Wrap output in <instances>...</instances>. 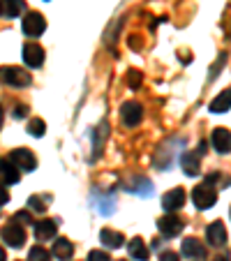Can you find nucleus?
<instances>
[{
    "label": "nucleus",
    "mask_w": 231,
    "mask_h": 261,
    "mask_svg": "<svg viewBox=\"0 0 231 261\" xmlns=\"http://www.w3.org/2000/svg\"><path fill=\"white\" fill-rule=\"evenodd\" d=\"M44 56H46L44 49L40 44H35V42H28L23 46V63L28 67H42L44 65Z\"/></svg>",
    "instance_id": "10"
},
{
    "label": "nucleus",
    "mask_w": 231,
    "mask_h": 261,
    "mask_svg": "<svg viewBox=\"0 0 231 261\" xmlns=\"http://www.w3.org/2000/svg\"><path fill=\"white\" fill-rule=\"evenodd\" d=\"M192 201H194V206H197L199 211H208L211 206H215L217 192H215V188H213V182L206 180L192 190Z\"/></svg>",
    "instance_id": "2"
},
{
    "label": "nucleus",
    "mask_w": 231,
    "mask_h": 261,
    "mask_svg": "<svg viewBox=\"0 0 231 261\" xmlns=\"http://www.w3.org/2000/svg\"><path fill=\"white\" fill-rule=\"evenodd\" d=\"M181 252L185 256H190V259H206V247L197 238H185L181 245Z\"/></svg>",
    "instance_id": "13"
},
{
    "label": "nucleus",
    "mask_w": 231,
    "mask_h": 261,
    "mask_svg": "<svg viewBox=\"0 0 231 261\" xmlns=\"http://www.w3.org/2000/svg\"><path fill=\"white\" fill-rule=\"evenodd\" d=\"M181 167H183V171H185L187 176H197V173L201 171V167H199V155L185 153L183 155V160H181Z\"/></svg>",
    "instance_id": "20"
},
{
    "label": "nucleus",
    "mask_w": 231,
    "mask_h": 261,
    "mask_svg": "<svg viewBox=\"0 0 231 261\" xmlns=\"http://www.w3.org/2000/svg\"><path fill=\"white\" fill-rule=\"evenodd\" d=\"M3 123H5V111H3V107H0V129H3Z\"/></svg>",
    "instance_id": "34"
},
{
    "label": "nucleus",
    "mask_w": 231,
    "mask_h": 261,
    "mask_svg": "<svg viewBox=\"0 0 231 261\" xmlns=\"http://www.w3.org/2000/svg\"><path fill=\"white\" fill-rule=\"evenodd\" d=\"M44 129H46V123L42 118H33L28 123V132L33 134V137H42V134H44Z\"/></svg>",
    "instance_id": "24"
},
{
    "label": "nucleus",
    "mask_w": 231,
    "mask_h": 261,
    "mask_svg": "<svg viewBox=\"0 0 231 261\" xmlns=\"http://www.w3.org/2000/svg\"><path fill=\"white\" fill-rule=\"evenodd\" d=\"M215 261H231V259H229V256H217Z\"/></svg>",
    "instance_id": "36"
},
{
    "label": "nucleus",
    "mask_w": 231,
    "mask_h": 261,
    "mask_svg": "<svg viewBox=\"0 0 231 261\" xmlns=\"http://www.w3.org/2000/svg\"><path fill=\"white\" fill-rule=\"evenodd\" d=\"M46 30V19L40 14V12H28L23 19V33L28 37H40Z\"/></svg>",
    "instance_id": "5"
},
{
    "label": "nucleus",
    "mask_w": 231,
    "mask_h": 261,
    "mask_svg": "<svg viewBox=\"0 0 231 261\" xmlns=\"http://www.w3.org/2000/svg\"><path fill=\"white\" fill-rule=\"evenodd\" d=\"M49 252H46V247H42V245H35V247H30V252H28V261H49Z\"/></svg>",
    "instance_id": "22"
},
{
    "label": "nucleus",
    "mask_w": 231,
    "mask_h": 261,
    "mask_svg": "<svg viewBox=\"0 0 231 261\" xmlns=\"http://www.w3.org/2000/svg\"><path fill=\"white\" fill-rule=\"evenodd\" d=\"M130 46H132L134 51L141 49V40H137V35H132V40H130Z\"/></svg>",
    "instance_id": "33"
},
{
    "label": "nucleus",
    "mask_w": 231,
    "mask_h": 261,
    "mask_svg": "<svg viewBox=\"0 0 231 261\" xmlns=\"http://www.w3.org/2000/svg\"><path fill=\"white\" fill-rule=\"evenodd\" d=\"M5 259H7V254H5V250L0 247V261H5Z\"/></svg>",
    "instance_id": "35"
},
{
    "label": "nucleus",
    "mask_w": 231,
    "mask_h": 261,
    "mask_svg": "<svg viewBox=\"0 0 231 261\" xmlns=\"http://www.w3.org/2000/svg\"><path fill=\"white\" fill-rule=\"evenodd\" d=\"M0 14H3V0H0Z\"/></svg>",
    "instance_id": "37"
},
{
    "label": "nucleus",
    "mask_w": 231,
    "mask_h": 261,
    "mask_svg": "<svg viewBox=\"0 0 231 261\" xmlns=\"http://www.w3.org/2000/svg\"><path fill=\"white\" fill-rule=\"evenodd\" d=\"M160 261H181V259H178L176 252H164L162 259H160Z\"/></svg>",
    "instance_id": "30"
},
{
    "label": "nucleus",
    "mask_w": 231,
    "mask_h": 261,
    "mask_svg": "<svg viewBox=\"0 0 231 261\" xmlns=\"http://www.w3.org/2000/svg\"><path fill=\"white\" fill-rule=\"evenodd\" d=\"M49 197H40V194H33V197L28 199V206L33 208V211H37V213H44L46 211V206H49Z\"/></svg>",
    "instance_id": "23"
},
{
    "label": "nucleus",
    "mask_w": 231,
    "mask_h": 261,
    "mask_svg": "<svg viewBox=\"0 0 231 261\" xmlns=\"http://www.w3.org/2000/svg\"><path fill=\"white\" fill-rule=\"evenodd\" d=\"M0 84L25 88V86H30V74L21 67H14V65H5V67H0Z\"/></svg>",
    "instance_id": "1"
},
{
    "label": "nucleus",
    "mask_w": 231,
    "mask_h": 261,
    "mask_svg": "<svg viewBox=\"0 0 231 261\" xmlns=\"http://www.w3.org/2000/svg\"><path fill=\"white\" fill-rule=\"evenodd\" d=\"M158 229H160V233H162L164 238H173V236H178V233L185 229V222H183L181 217L173 213V215L160 217V220H158Z\"/></svg>",
    "instance_id": "4"
},
{
    "label": "nucleus",
    "mask_w": 231,
    "mask_h": 261,
    "mask_svg": "<svg viewBox=\"0 0 231 261\" xmlns=\"http://www.w3.org/2000/svg\"><path fill=\"white\" fill-rule=\"evenodd\" d=\"M113 211H116V203H113V197L102 199V203H99V213H102V215H111Z\"/></svg>",
    "instance_id": "26"
},
{
    "label": "nucleus",
    "mask_w": 231,
    "mask_h": 261,
    "mask_svg": "<svg viewBox=\"0 0 231 261\" xmlns=\"http://www.w3.org/2000/svg\"><path fill=\"white\" fill-rule=\"evenodd\" d=\"M58 231V222L56 220H40L35 222V238L37 241H51Z\"/></svg>",
    "instance_id": "14"
},
{
    "label": "nucleus",
    "mask_w": 231,
    "mask_h": 261,
    "mask_svg": "<svg viewBox=\"0 0 231 261\" xmlns=\"http://www.w3.org/2000/svg\"><path fill=\"white\" fill-rule=\"evenodd\" d=\"M10 160L19 169H23V171H35V169H37V160H35V155L30 153L28 148H16V150H12Z\"/></svg>",
    "instance_id": "7"
},
{
    "label": "nucleus",
    "mask_w": 231,
    "mask_h": 261,
    "mask_svg": "<svg viewBox=\"0 0 231 261\" xmlns=\"http://www.w3.org/2000/svg\"><path fill=\"white\" fill-rule=\"evenodd\" d=\"M123 188L130 190V192L141 194V197H148V194H152V185H150V180H148V178H134L132 185H127V182H125Z\"/></svg>",
    "instance_id": "19"
},
{
    "label": "nucleus",
    "mask_w": 231,
    "mask_h": 261,
    "mask_svg": "<svg viewBox=\"0 0 231 261\" xmlns=\"http://www.w3.org/2000/svg\"><path fill=\"white\" fill-rule=\"evenodd\" d=\"M14 220H25V222H33V220H30V213H28V211H19V213H16V215H14Z\"/></svg>",
    "instance_id": "31"
},
{
    "label": "nucleus",
    "mask_w": 231,
    "mask_h": 261,
    "mask_svg": "<svg viewBox=\"0 0 231 261\" xmlns=\"http://www.w3.org/2000/svg\"><path fill=\"white\" fill-rule=\"evenodd\" d=\"M222 65H224V54L220 56V60H217V65L211 69V79H215V76H217V72H220V67H222Z\"/></svg>",
    "instance_id": "29"
},
{
    "label": "nucleus",
    "mask_w": 231,
    "mask_h": 261,
    "mask_svg": "<svg viewBox=\"0 0 231 261\" xmlns=\"http://www.w3.org/2000/svg\"><path fill=\"white\" fill-rule=\"evenodd\" d=\"M0 238L7 243L10 247H23V241H25V229L21 227L16 220H12L10 224L0 229Z\"/></svg>",
    "instance_id": "3"
},
{
    "label": "nucleus",
    "mask_w": 231,
    "mask_h": 261,
    "mask_svg": "<svg viewBox=\"0 0 231 261\" xmlns=\"http://www.w3.org/2000/svg\"><path fill=\"white\" fill-rule=\"evenodd\" d=\"M88 261H111V256H109L107 252H102V250H93L88 254Z\"/></svg>",
    "instance_id": "27"
},
{
    "label": "nucleus",
    "mask_w": 231,
    "mask_h": 261,
    "mask_svg": "<svg viewBox=\"0 0 231 261\" xmlns=\"http://www.w3.org/2000/svg\"><path fill=\"white\" fill-rule=\"evenodd\" d=\"M120 118H123V123L127 125V127H134V125H139L143 118V107L139 102H134V99H130V102H125L123 107H120Z\"/></svg>",
    "instance_id": "6"
},
{
    "label": "nucleus",
    "mask_w": 231,
    "mask_h": 261,
    "mask_svg": "<svg viewBox=\"0 0 231 261\" xmlns=\"http://www.w3.org/2000/svg\"><path fill=\"white\" fill-rule=\"evenodd\" d=\"M21 180V171L10 158H0V182L3 185H14Z\"/></svg>",
    "instance_id": "8"
},
{
    "label": "nucleus",
    "mask_w": 231,
    "mask_h": 261,
    "mask_svg": "<svg viewBox=\"0 0 231 261\" xmlns=\"http://www.w3.org/2000/svg\"><path fill=\"white\" fill-rule=\"evenodd\" d=\"M25 111H28V107H23V104H19V107H16V111H14V116H16V118H23V116H25Z\"/></svg>",
    "instance_id": "32"
},
{
    "label": "nucleus",
    "mask_w": 231,
    "mask_h": 261,
    "mask_svg": "<svg viewBox=\"0 0 231 261\" xmlns=\"http://www.w3.org/2000/svg\"><path fill=\"white\" fill-rule=\"evenodd\" d=\"M99 241H102L107 247L116 250V247H120L125 243V236L120 231H113V229H102V231H99Z\"/></svg>",
    "instance_id": "15"
},
{
    "label": "nucleus",
    "mask_w": 231,
    "mask_h": 261,
    "mask_svg": "<svg viewBox=\"0 0 231 261\" xmlns=\"http://www.w3.org/2000/svg\"><path fill=\"white\" fill-rule=\"evenodd\" d=\"M54 256L56 259H60V261H65V259H72V254H74V245L67 241V238H58V241L54 243Z\"/></svg>",
    "instance_id": "16"
},
{
    "label": "nucleus",
    "mask_w": 231,
    "mask_h": 261,
    "mask_svg": "<svg viewBox=\"0 0 231 261\" xmlns=\"http://www.w3.org/2000/svg\"><path fill=\"white\" fill-rule=\"evenodd\" d=\"M127 250H130V256L132 259H137V261H148V247H146V243L141 241V238H132V241L127 243Z\"/></svg>",
    "instance_id": "17"
},
{
    "label": "nucleus",
    "mask_w": 231,
    "mask_h": 261,
    "mask_svg": "<svg viewBox=\"0 0 231 261\" xmlns=\"http://www.w3.org/2000/svg\"><path fill=\"white\" fill-rule=\"evenodd\" d=\"M25 12V0H3V14L14 19Z\"/></svg>",
    "instance_id": "21"
},
{
    "label": "nucleus",
    "mask_w": 231,
    "mask_h": 261,
    "mask_svg": "<svg viewBox=\"0 0 231 261\" xmlns=\"http://www.w3.org/2000/svg\"><path fill=\"white\" fill-rule=\"evenodd\" d=\"M211 143L215 148L217 153H231V132L226 127H215L213 129V137H211Z\"/></svg>",
    "instance_id": "12"
},
{
    "label": "nucleus",
    "mask_w": 231,
    "mask_h": 261,
    "mask_svg": "<svg viewBox=\"0 0 231 261\" xmlns=\"http://www.w3.org/2000/svg\"><path fill=\"white\" fill-rule=\"evenodd\" d=\"M141 84H143V74L139 72V69H130V72H127V86H130V88L137 90Z\"/></svg>",
    "instance_id": "25"
},
{
    "label": "nucleus",
    "mask_w": 231,
    "mask_h": 261,
    "mask_svg": "<svg viewBox=\"0 0 231 261\" xmlns=\"http://www.w3.org/2000/svg\"><path fill=\"white\" fill-rule=\"evenodd\" d=\"M206 241H208V245H213V247H224L226 245V227L220 220L206 227Z\"/></svg>",
    "instance_id": "9"
},
{
    "label": "nucleus",
    "mask_w": 231,
    "mask_h": 261,
    "mask_svg": "<svg viewBox=\"0 0 231 261\" xmlns=\"http://www.w3.org/2000/svg\"><path fill=\"white\" fill-rule=\"evenodd\" d=\"M7 201H10V192H7V188L3 185V182H0V208L5 206Z\"/></svg>",
    "instance_id": "28"
},
{
    "label": "nucleus",
    "mask_w": 231,
    "mask_h": 261,
    "mask_svg": "<svg viewBox=\"0 0 231 261\" xmlns=\"http://www.w3.org/2000/svg\"><path fill=\"white\" fill-rule=\"evenodd\" d=\"M229 109H231V90H222V93L211 102V111L213 114H224Z\"/></svg>",
    "instance_id": "18"
},
{
    "label": "nucleus",
    "mask_w": 231,
    "mask_h": 261,
    "mask_svg": "<svg viewBox=\"0 0 231 261\" xmlns=\"http://www.w3.org/2000/svg\"><path fill=\"white\" fill-rule=\"evenodd\" d=\"M185 206V190L176 188V190H169L167 194L162 197V208L167 213H176Z\"/></svg>",
    "instance_id": "11"
}]
</instances>
